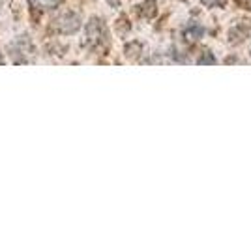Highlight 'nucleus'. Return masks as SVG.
<instances>
[{"instance_id":"obj_4","label":"nucleus","mask_w":251,"mask_h":225,"mask_svg":"<svg viewBox=\"0 0 251 225\" xmlns=\"http://www.w3.org/2000/svg\"><path fill=\"white\" fill-rule=\"evenodd\" d=\"M60 2H62V0H28L32 11H36V13H38V11L52 10V8H56Z\"/></svg>"},{"instance_id":"obj_3","label":"nucleus","mask_w":251,"mask_h":225,"mask_svg":"<svg viewBox=\"0 0 251 225\" xmlns=\"http://www.w3.org/2000/svg\"><path fill=\"white\" fill-rule=\"evenodd\" d=\"M182 36H184V40L189 43L197 42V40H201L202 36H204V28L201 26L199 23L191 21L189 25H186V28L182 30Z\"/></svg>"},{"instance_id":"obj_1","label":"nucleus","mask_w":251,"mask_h":225,"mask_svg":"<svg viewBox=\"0 0 251 225\" xmlns=\"http://www.w3.org/2000/svg\"><path fill=\"white\" fill-rule=\"evenodd\" d=\"M107 43H109V32L105 23L100 17H92L86 25V45L92 51H100L107 47Z\"/></svg>"},{"instance_id":"obj_9","label":"nucleus","mask_w":251,"mask_h":225,"mask_svg":"<svg viewBox=\"0 0 251 225\" xmlns=\"http://www.w3.org/2000/svg\"><path fill=\"white\" fill-rule=\"evenodd\" d=\"M107 2H109L113 8H118V6H120V0H107Z\"/></svg>"},{"instance_id":"obj_7","label":"nucleus","mask_w":251,"mask_h":225,"mask_svg":"<svg viewBox=\"0 0 251 225\" xmlns=\"http://www.w3.org/2000/svg\"><path fill=\"white\" fill-rule=\"evenodd\" d=\"M197 62H199V64H216V56H214V54L210 53L208 49H204V51H202V53H201V56H199V60H197Z\"/></svg>"},{"instance_id":"obj_10","label":"nucleus","mask_w":251,"mask_h":225,"mask_svg":"<svg viewBox=\"0 0 251 225\" xmlns=\"http://www.w3.org/2000/svg\"><path fill=\"white\" fill-rule=\"evenodd\" d=\"M0 64H4V58H2V54H0Z\"/></svg>"},{"instance_id":"obj_6","label":"nucleus","mask_w":251,"mask_h":225,"mask_svg":"<svg viewBox=\"0 0 251 225\" xmlns=\"http://www.w3.org/2000/svg\"><path fill=\"white\" fill-rule=\"evenodd\" d=\"M141 10H137L139 17H145V19H152L156 15V0H147L143 6H139Z\"/></svg>"},{"instance_id":"obj_5","label":"nucleus","mask_w":251,"mask_h":225,"mask_svg":"<svg viewBox=\"0 0 251 225\" xmlns=\"http://www.w3.org/2000/svg\"><path fill=\"white\" fill-rule=\"evenodd\" d=\"M250 30V26L248 25H238V26H234V28H230L229 30V40L232 43H240L244 38H246V34Z\"/></svg>"},{"instance_id":"obj_8","label":"nucleus","mask_w":251,"mask_h":225,"mask_svg":"<svg viewBox=\"0 0 251 225\" xmlns=\"http://www.w3.org/2000/svg\"><path fill=\"white\" fill-rule=\"evenodd\" d=\"M206 8H216V6H223V0H201Z\"/></svg>"},{"instance_id":"obj_2","label":"nucleus","mask_w":251,"mask_h":225,"mask_svg":"<svg viewBox=\"0 0 251 225\" xmlns=\"http://www.w3.org/2000/svg\"><path fill=\"white\" fill-rule=\"evenodd\" d=\"M79 26H81V17L77 13H74V11L64 13L62 17H58L54 21V28L60 34H74L79 30Z\"/></svg>"}]
</instances>
